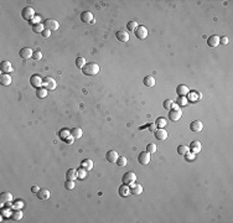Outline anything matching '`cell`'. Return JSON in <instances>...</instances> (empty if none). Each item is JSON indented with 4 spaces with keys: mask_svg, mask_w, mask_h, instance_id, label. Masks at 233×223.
Returning <instances> with one entry per match:
<instances>
[{
    "mask_svg": "<svg viewBox=\"0 0 233 223\" xmlns=\"http://www.w3.org/2000/svg\"><path fill=\"white\" fill-rule=\"evenodd\" d=\"M82 72L86 76H96L99 72V66L94 62H88L86 63V66L82 68Z\"/></svg>",
    "mask_w": 233,
    "mask_h": 223,
    "instance_id": "1",
    "label": "cell"
},
{
    "mask_svg": "<svg viewBox=\"0 0 233 223\" xmlns=\"http://www.w3.org/2000/svg\"><path fill=\"white\" fill-rule=\"evenodd\" d=\"M21 16H22L24 20L31 21V20H33V19L36 16V15H35V10L31 8V6H26V8H24L22 11H21Z\"/></svg>",
    "mask_w": 233,
    "mask_h": 223,
    "instance_id": "2",
    "label": "cell"
},
{
    "mask_svg": "<svg viewBox=\"0 0 233 223\" xmlns=\"http://www.w3.org/2000/svg\"><path fill=\"white\" fill-rule=\"evenodd\" d=\"M181 117H182V110L180 108L175 107L174 109H170V112H169V119L170 120L177 122V120L181 119Z\"/></svg>",
    "mask_w": 233,
    "mask_h": 223,
    "instance_id": "3",
    "label": "cell"
},
{
    "mask_svg": "<svg viewBox=\"0 0 233 223\" xmlns=\"http://www.w3.org/2000/svg\"><path fill=\"white\" fill-rule=\"evenodd\" d=\"M122 181H123V184H125V185H132V184H134V182L136 181V175H135V172H133V171L125 172V173L123 175Z\"/></svg>",
    "mask_w": 233,
    "mask_h": 223,
    "instance_id": "4",
    "label": "cell"
},
{
    "mask_svg": "<svg viewBox=\"0 0 233 223\" xmlns=\"http://www.w3.org/2000/svg\"><path fill=\"white\" fill-rule=\"evenodd\" d=\"M43 26L46 30H49V31H57L58 29V22L53 19H47V20H45L43 21Z\"/></svg>",
    "mask_w": 233,
    "mask_h": 223,
    "instance_id": "5",
    "label": "cell"
},
{
    "mask_svg": "<svg viewBox=\"0 0 233 223\" xmlns=\"http://www.w3.org/2000/svg\"><path fill=\"white\" fill-rule=\"evenodd\" d=\"M30 84L33 86L34 88H41V86L43 84V79L39 76V74H34V76H31L30 78Z\"/></svg>",
    "mask_w": 233,
    "mask_h": 223,
    "instance_id": "6",
    "label": "cell"
},
{
    "mask_svg": "<svg viewBox=\"0 0 233 223\" xmlns=\"http://www.w3.org/2000/svg\"><path fill=\"white\" fill-rule=\"evenodd\" d=\"M43 86L47 91H53V89H56L57 82L52 77H46V78H43Z\"/></svg>",
    "mask_w": 233,
    "mask_h": 223,
    "instance_id": "7",
    "label": "cell"
},
{
    "mask_svg": "<svg viewBox=\"0 0 233 223\" xmlns=\"http://www.w3.org/2000/svg\"><path fill=\"white\" fill-rule=\"evenodd\" d=\"M81 21L86 22V24H94V18H93V14L91 11H83L81 12Z\"/></svg>",
    "mask_w": 233,
    "mask_h": 223,
    "instance_id": "8",
    "label": "cell"
},
{
    "mask_svg": "<svg viewBox=\"0 0 233 223\" xmlns=\"http://www.w3.org/2000/svg\"><path fill=\"white\" fill-rule=\"evenodd\" d=\"M134 33H135V36L138 39H140V40H144L148 36V30H146L145 26H138Z\"/></svg>",
    "mask_w": 233,
    "mask_h": 223,
    "instance_id": "9",
    "label": "cell"
},
{
    "mask_svg": "<svg viewBox=\"0 0 233 223\" xmlns=\"http://www.w3.org/2000/svg\"><path fill=\"white\" fill-rule=\"evenodd\" d=\"M138 161L142 165H148L150 163V153L148 151H142L138 156Z\"/></svg>",
    "mask_w": 233,
    "mask_h": 223,
    "instance_id": "10",
    "label": "cell"
},
{
    "mask_svg": "<svg viewBox=\"0 0 233 223\" xmlns=\"http://www.w3.org/2000/svg\"><path fill=\"white\" fill-rule=\"evenodd\" d=\"M190 129L194 133H200V132H202V129H204V124H202V122H201V120H194L190 124Z\"/></svg>",
    "mask_w": 233,
    "mask_h": 223,
    "instance_id": "11",
    "label": "cell"
},
{
    "mask_svg": "<svg viewBox=\"0 0 233 223\" xmlns=\"http://www.w3.org/2000/svg\"><path fill=\"white\" fill-rule=\"evenodd\" d=\"M12 202V195L10 192H3L0 195V204L4 206V204H9Z\"/></svg>",
    "mask_w": 233,
    "mask_h": 223,
    "instance_id": "12",
    "label": "cell"
},
{
    "mask_svg": "<svg viewBox=\"0 0 233 223\" xmlns=\"http://www.w3.org/2000/svg\"><path fill=\"white\" fill-rule=\"evenodd\" d=\"M19 55H20V57H21L22 60H29V58L33 57L34 51L31 50L30 47H24V49H21V50H20Z\"/></svg>",
    "mask_w": 233,
    "mask_h": 223,
    "instance_id": "13",
    "label": "cell"
},
{
    "mask_svg": "<svg viewBox=\"0 0 233 223\" xmlns=\"http://www.w3.org/2000/svg\"><path fill=\"white\" fill-rule=\"evenodd\" d=\"M154 132H155L154 135H155V138H156L158 140H160V141L166 140V138H167V132H166L164 128H159V129L154 130Z\"/></svg>",
    "mask_w": 233,
    "mask_h": 223,
    "instance_id": "14",
    "label": "cell"
},
{
    "mask_svg": "<svg viewBox=\"0 0 233 223\" xmlns=\"http://www.w3.org/2000/svg\"><path fill=\"white\" fill-rule=\"evenodd\" d=\"M118 153L115 151V150H109L107 153V155H105V159H107V161H109V163H112V164H115L117 163V160H118Z\"/></svg>",
    "mask_w": 233,
    "mask_h": 223,
    "instance_id": "15",
    "label": "cell"
},
{
    "mask_svg": "<svg viewBox=\"0 0 233 223\" xmlns=\"http://www.w3.org/2000/svg\"><path fill=\"white\" fill-rule=\"evenodd\" d=\"M189 149H190L191 153H194V154H198V153L201 151V149H202V146H201V142H200L198 140H194V141H191V144H190Z\"/></svg>",
    "mask_w": 233,
    "mask_h": 223,
    "instance_id": "16",
    "label": "cell"
},
{
    "mask_svg": "<svg viewBox=\"0 0 233 223\" xmlns=\"http://www.w3.org/2000/svg\"><path fill=\"white\" fill-rule=\"evenodd\" d=\"M115 37L117 40H119L120 42H128L129 41V34L127 33V31H117V34H115Z\"/></svg>",
    "mask_w": 233,
    "mask_h": 223,
    "instance_id": "17",
    "label": "cell"
},
{
    "mask_svg": "<svg viewBox=\"0 0 233 223\" xmlns=\"http://www.w3.org/2000/svg\"><path fill=\"white\" fill-rule=\"evenodd\" d=\"M189 92H190L189 87H186L185 84H180L176 87V93H177L179 97H186V95L189 94Z\"/></svg>",
    "mask_w": 233,
    "mask_h": 223,
    "instance_id": "18",
    "label": "cell"
},
{
    "mask_svg": "<svg viewBox=\"0 0 233 223\" xmlns=\"http://www.w3.org/2000/svg\"><path fill=\"white\" fill-rule=\"evenodd\" d=\"M0 71L4 72V73H10V72H12L11 62H9V61H3L2 63H0Z\"/></svg>",
    "mask_w": 233,
    "mask_h": 223,
    "instance_id": "19",
    "label": "cell"
},
{
    "mask_svg": "<svg viewBox=\"0 0 233 223\" xmlns=\"http://www.w3.org/2000/svg\"><path fill=\"white\" fill-rule=\"evenodd\" d=\"M143 192V186L140 184H132V187H130V194L138 196V195H140Z\"/></svg>",
    "mask_w": 233,
    "mask_h": 223,
    "instance_id": "20",
    "label": "cell"
},
{
    "mask_svg": "<svg viewBox=\"0 0 233 223\" xmlns=\"http://www.w3.org/2000/svg\"><path fill=\"white\" fill-rule=\"evenodd\" d=\"M11 77L9 73H3L2 76H0V84L2 86H10L11 84Z\"/></svg>",
    "mask_w": 233,
    "mask_h": 223,
    "instance_id": "21",
    "label": "cell"
},
{
    "mask_svg": "<svg viewBox=\"0 0 233 223\" xmlns=\"http://www.w3.org/2000/svg\"><path fill=\"white\" fill-rule=\"evenodd\" d=\"M207 45L210 47H217L220 45V37L217 36V35H212L207 39Z\"/></svg>",
    "mask_w": 233,
    "mask_h": 223,
    "instance_id": "22",
    "label": "cell"
},
{
    "mask_svg": "<svg viewBox=\"0 0 233 223\" xmlns=\"http://www.w3.org/2000/svg\"><path fill=\"white\" fill-rule=\"evenodd\" d=\"M36 195H37V197H39L41 201H47V200L50 198V191H49L47 188H43V190H40Z\"/></svg>",
    "mask_w": 233,
    "mask_h": 223,
    "instance_id": "23",
    "label": "cell"
},
{
    "mask_svg": "<svg viewBox=\"0 0 233 223\" xmlns=\"http://www.w3.org/2000/svg\"><path fill=\"white\" fill-rule=\"evenodd\" d=\"M119 195L122 197H127L128 195H130V187L125 184H123L120 187H119Z\"/></svg>",
    "mask_w": 233,
    "mask_h": 223,
    "instance_id": "24",
    "label": "cell"
},
{
    "mask_svg": "<svg viewBox=\"0 0 233 223\" xmlns=\"http://www.w3.org/2000/svg\"><path fill=\"white\" fill-rule=\"evenodd\" d=\"M143 83H144L146 87H154L155 83H156V79H155L152 76H146V77L143 79Z\"/></svg>",
    "mask_w": 233,
    "mask_h": 223,
    "instance_id": "25",
    "label": "cell"
},
{
    "mask_svg": "<svg viewBox=\"0 0 233 223\" xmlns=\"http://www.w3.org/2000/svg\"><path fill=\"white\" fill-rule=\"evenodd\" d=\"M77 177H78V173H77V170L76 169H70L66 173V179L67 180H71V181H74Z\"/></svg>",
    "mask_w": 233,
    "mask_h": 223,
    "instance_id": "26",
    "label": "cell"
},
{
    "mask_svg": "<svg viewBox=\"0 0 233 223\" xmlns=\"http://www.w3.org/2000/svg\"><path fill=\"white\" fill-rule=\"evenodd\" d=\"M82 134H83L82 129H81V128H77V126L71 130V136H72L73 139H80V138L82 136Z\"/></svg>",
    "mask_w": 233,
    "mask_h": 223,
    "instance_id": "27",
    "label": "cell"
},
{
    "mask_svg": "<svg viewBox=\"0 0 233 223\" xmlns=\"http://www.w3.org/2000/svg\"><path fill=\"white\" fill-rule=\"evenodd\" d=\"M164 108L165 109H167V110H170V109H174L175 107H177V104H175V102L173 101V99H166V101H164Z\"/></svg>",
    "mask_w": 233,
    "mask_h": 223,
    "instance_id": "28",
    "label": "cell"
},
{
    "mask_svg": "<svg viewBox=\"0 0 233 223\" xmlns=\"http://www.w3.org/2000/svg\"><path fill=\"white\" fill-rule=\"evenodd\" d=\"M83 169H86L87 171H91L93 169V161L91 160V159H86V160L82 161V165H81Z\"/></svg>",
    "mask_w": 233,
    "mask_h": 223,
    "instance_id": "29",
    "label": "cell"
},
{
    "mask_svg": "<svg viewBox=\"0 0 233 223\" xmlns=\"http://www.w3.org/2000/svg\"><path fill=\"white\" fill-rule=\"evenodd\" d=\"M22 211L21 210H15L12 213H11V218L14 219V221H21V218H22Z\"/></svg>",
    "mask_w": 233,
    "mask_h": 223,
    "instance_id": "30",
    "label": "cell"
},
{
    "mask_svg": "<svg viewBox=\"0 0 233 223\" xmlns=\"http://www.w3.org/2000/svg\"><path fill=\"white\" fill-rule=\"evenodd\" d=\"M36 95H37V98H45L46 95H47V89L46 88H37L36 89Z\"/></svg>",
    "mask_w": 233,
    "mask_h": 223,
    "instance_id": "31",
    "label": "cell"
},
{
    "mask_svg": "<svg viewBox=\"0 0 233 223\" xmlns=\"http://www.w3.org/2000/svg\"><path fill=\"white\" fill-rule=\"evenodd\" d=\"M190 151V149H189V146L187 145H179L177 146V153L180 154V155H186V154H187Z\"/></svg>",
    "mask_w": 233,
    "mask_h": 223,
    "instance_id": "32",
    "label": "cell"
},
{
    "mask_svg": "<svg viewBox=\"0 0 233 223\" xmlns=\"http://www.w3.org/2000/svg\"><path fill=\"white\" fill-rule=\"evenodd\" d=\"M86 63H87V61L83 57H77L76 58V66L78 68H83L86 66Z\"/></svg>",
    "mask_w": 233,
    "mask_h": 223,
    "instance_id": "33",
    "label": "cell"
},
{
    "mask_svg": "<svg viewBox=\"0 0 233 223\" xmlns=\"http://www.w3.org/2000/svg\"><path fill=\"white\" fill-rule=\"evenodd\" d=\"M45 30V26H43V24H36V25H33V31L35 34H37V33H42V31Z\"/></svg>",
    "mask_w": 233,
    "mask_h": 223,
    "instance_id": "34",
    "label": "cell"
},
{
    "mask_svg": "<svg viewBox=\"0 0 233 223\" xmlns=\"http://www.w3.org/2000/svg\"><path fill=\"white\" fill-rule=\"evenodd\" d=\"M166 119L165 118H158L156 120H155V125H158L159 128H164V126H166Z\"/></svg>",
    "mask_w": 233,
    "mask_h": 223,
    "instance_id": "35",
    "label": "cell"
},
{
    "mask_svg": "<svg viewBox=\"0 0 233 223\" xmlns=\"http://www.w3.org/2000/svg\"><path fill=\"white\" fill-rule=\"evenodd\" d=\"M127 163H128V160H127V157H124V156H120V157H118V160H117V165L118 166H120V167H123V166H125L127 165Z\"/></svg>",
    "mask_w": 233,
    "mask_h": 223,
    "instance_id": "36",
    "label": "cell"
},
{
    "mask_svg": "<svg viewBox=\"0 0 233 223\" xmlns=\"http://www.w3.org/2000/svg\"><path fill=\"white\" fill-rule=\"evenodd\" d=\"M127 27H128V30H129V31H135V30H136V27H138V22H136V21H134V20H132V21H129V22H128Z\"/></svg>",
    "mask_w": 233,
    "mask_h": 223,
    "instance_id": "37",
    "label": "cell"
},
{
    "mask_svg": "<svg viewBox=\"0 0 233 223\" xmlns=\"http://www.w3.org/2000/svg\"><path fill=\"white\" fill-rule=\"evenodd\" d=\"M156 150H158V148H156V145H155V144H148L146 145V151L150 153V154L156 153Z\"/></svg>",
    "mask_w": 233,
    "mask_h": 223,
    "instance_id": "38",
    "label": "cell"
},
{
    "mask_svg": "<svg viewBox=\"0 0 233 223\" xmlns=\"http://www.w3.org/2000/svg\"><path fill=\"white\" fill-rule=\"evenodd\" d=\"M77 173H78V179H84L86 175H87V170L81 166V169L77 170Z\"/></svg>",
    "mask_w": 233,
    "mask_h": 223,
    "instance_id": "39",
    "label": "cell"
},
{
    "mask_svg": "<svg viewBox=\"0 0 233 223\" xmlns=\"http://www.w3.org/2000/svg\"><path fill=\"white\" fill-rule=\"evenodd\" d=\"M65 187H66V190H68V191H71V190H73V188H74V181H71V180H67V181L65 182Z\"/></svg>",
    "mask_w": 233,
    "mask_h": 223,
    "instance_id": "40",
    "label": "cell"
},
{
    "mask_svg": "<svg viewBox=\"0 0 233 223\" xmlns=\"http://www.w3.org/2000/svg\"><path fill=\"white\" fill-rule=\"evenodd\" d=\"M185 157H186V160H187V161H194L195 159H196V154H194V153L189 151L187 154L185 155Z\"/></svg>",
    "mask_w": 233,
    "mask_h": 223,
    "instance_id": "41",
    "label": "cell"
},
{
    "mask_svg": "<svg viewBox=\"0 0 233 223\" xmlns=\"http://www.w3.org/2000/svg\"><path fill=\"white\" fill-rule=\"evenodd\" d=\"M186 103H187L186 97H179L176 101V104H179V105H186Z\"/></svg>",
    "mask_w": 233,
    "mask_h": 223,
    "instance_id": "42",
    "label": "cell"
},
{
    "mask_svg": "<svg viewBox=\"0 0 233 223\" xmlns=\"http://www.w3.org/2000/svg\"><path fill=\"white\" fill-rule=\"evenodd\" d=\"M33 58H34L35 61H40V60L42 58V53H41V51H36V52H34Z\"/></svg>",
    "mask_w": 233,
    "mask_h": 223,
    "instance_id": "43",
    "label": "cell"
},
{
    "mask_svg": "<svg viewBox=\"0 0 233 223\" xmlns=\"http://www.w3.org/2000/svg\"><path fill=\"white\" fill-rule=\"evenodd\" d=\"M187 95L190 97V99H191V101H197V98H200V97H201V94H198V95H197V94H196V92H195V93L189 92V94H187Z\"/></svg>",
    "mask_w": 233,
    "mask_h": 223,
    "instance_id": "44",
    "label": "cell"
},
{
    "mask_svg": "<svg viewBox=\"0 0 233 223\" xmlns=\"http://www.w3.org/2000/svg\"><path fill=\"white\" fill-rule=\"evenodd\" d=\"M65 135H71V130H68V129H63V130H61V134H60V136L62 138V139H65Z\"/></svg>",
    "mask_w": 233,
    "mask_h": 223,
    "instance_id": "45",
    "label": "cell"
},
{
    "mask_svg": "<svg viewBox=\"0 0 233 223\" xmlns=\"http://www.w3.org/2000/svg\"><path fill=\"white\" fill-rule=\"evenodd\" d=\"M22 207H24V203H22V202H15V203H14V208H15V210H21Z\"/></svg>",
    "mask_w": 233,
    "mask_h": 223,
    "instance_id": "46",
    "label": "cell"
},
{
    "mask_svg": "<svg viewBox=\"0 0 233 223\" xmlns=\"http://www.w3.org/2000/svg\"><path fill=\"white\" fill-rule=\"evenodd\" d=\"M40 21H41V18H40V16H35L33 20H31V24H33V25H36V24H41Z\"/></svg>",
    "mask_w": 233,
    "mask_h": 223,
    "instance_id": "47",
    "label": "cell"
},
{
    "mask_svg": "<svg viewBox=\"0 0 233 223\" xmlns=\"http://www.w3.org/2000/svg\"><path fill=\"white\" fill-rule=\"evenodd\" d=\"M41 35H42L43 37H50V36H51V31H49V30H46V29H45L42 33H41Z\"/></svg>",
    "mask_w": 233,
    "mask_h": 223,
    "instance_id": "48",
    "label": "cell"
},
{
    "mask_svg": "<svg viewBox=\"0 0 233 223\" xmlns=\"http://www.w3.org/2000/svg\"><path fill=\"white\" fill-rule=\"evenodd\" d=\"M220 43H223V45H227L228 43V37L227 36H223L220 39Z\"/></svg>",
    "mask_w": 233,
    "mask_h": 223,
    "instance_id": "49",
    "label": "cell"
},
{
    "mask_svg": "<svg viewBox=\"0 0 233 223\" xmlns=\"http://www.w3.org/2000/svg\"><path fill=\"white\" fill-rule=\"evenodd\" d=\"M2 214H3V217H10V216H11V213H10V210H3Z\"/></svg>",
    "mask_w": 233,
    "mask_h": 223,
    "instance_id": "50",
    "label": "cell"
},
{
    "mask_svg": "<svg viewBox=\"0 0 233 223\" xmlns=\"http://www.w3.org/2000/svg\"><path fill=\"white\" fill-rule=\"evenodd\" d=\"M39 191H40L39 186H33V187H31V192H33V194H37Z\"/></svg>",
    "mask_w": 233,
    "mask_h": 223,
    "instance_id": "51",
    "label": "cell"
},
{
    "mask_svg": "<svg viewBox=\"0 0 233 223\" xmlns=\"http://www.w3.org/2000/svg\"><path fill=\"white\" fill-rule=\"evenodd\" d=\"M73 140H74V139H73L72 136H70V138H66V139H65V142H67V144H72Z\"/></svg>",
    "mask_w": 233,
    "mask_h": 223,
    "instance_id": "52",
    "label": "cell"
}]
</instances>
